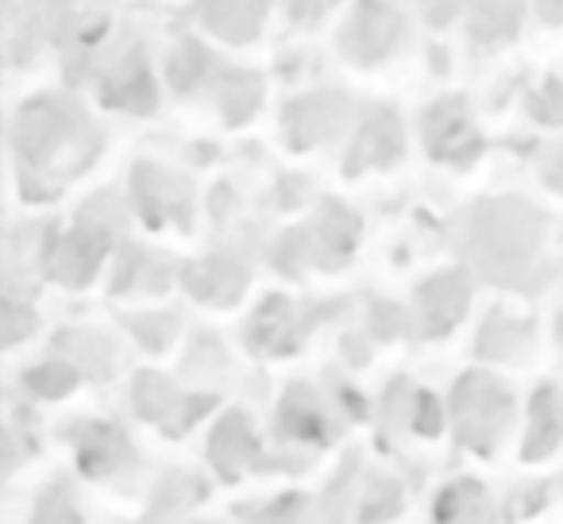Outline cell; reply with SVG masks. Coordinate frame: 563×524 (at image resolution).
I'll list each match as a JSON object with an SVG mask.
<instances>
[{
	"label": "cell",
	"mask_w": 563,
	"mask_h": 524,
	"mask_svg": "<svg viewBox=\"0 0 563 524\" xmlns=\"http://www.w3.org/2000/svg\"><path fill=\"white\" fill-rule=\"evenodd\" d=\"M20 158H24L27 186L32 178H51V189L58 181L74 178L89 158L97 155V132L74 104L43 101L27 104L20 116Z\"/></svg>",
	"instance_id": "cell-1"
},
{
	"label": "cell",
	"mask_w": 563,
	"mask_h": 524,
	"mask_svg": "<svg viewBox=\"0 0 563 524\" xmlns=\"http://www.w3.org/2000/svg\"><path fill=\"white\" fill-rule=\"evenodd\" d=\"M540 243V216L517 201L486 204L475 220V258L490 278L509 286L525 282V270L532 267V250Z\"/></svg>",
	"instance_id": "cell-2"
},
{
	"label": "cell",
	"mask_w": 563,
	"mask_h": 524,
	"mask_svg": "<svg viewBox=\"0 0 563 524\" xmlns=\"http://www.w3.org/2000/svg\"><path fill=\"white\" fill-rule=\"evenodd\" d=\"M455 421H460V439L475 451H490L509 421V393L494 378L467 375L455 386Z\"/></svg>",
	"instance_id": "cell-3"
},
{
	"label": "cell",
	"mask_w": 563,
	"mask_h": 524,
	"mask_svg": "<svg viewBox=\"0 0 563 524\" xmlns=\"http://www.w3.org/2000/svg\"><path fill=\"white\" fill-rule=\"evenodd\" d=\"M104 243H109V232H104L101 224L89 227V220L78 224L70 235H63V239L55 243V250H51V275L70 286L89 282V275H93L104 255Z\"/></svg>",
	"instance_id": "cell-4"
},
{
	"label": "cell",
	"mask_w": 563,
	"mask_h": 524,
	"mask_svg": "<svg viewBox=\"0 0 563 524\" xmlns=\"http://www.w3.org/2000/svg\"><path fill=\"white\" fill-rule=\"evenodd\" d=\"M424 140H429V155H437V158L463 163V158L475 155L478 140H475V132H471L467 104L440 101L437 109H429V116H424Z\"/></svg>",
	"instance_id": "cell-5"
},
{
	"label": "cell",
	"mask_w": 563,
	"mask_h": 524,
	"mask_svg": "<svg viewBox=\"0 0 563 524\" xmlns=\"http://www.w3.org/2000/svg\"><path fill=\"white\" fill-rule=\"evenodd\" d=\"M286 124H290L294 147H309V143L324 140V135H332L344 124V97L321 93L309 97V101H298L290 109V116H286Z\"/></svg>",
	"instance_id": "cell-6"
},
{
	"label": "cell",
	"mask_w": 563,
	"mask_h": 524,
	"mask_svg": "<svg viewBox=\"0 0 563 524\" xmlns=\"http://www.w3.org/2000/svg\"><path fill=\"white\" fill-rule=\"evenodd\" d=\"M421 309H424V332L440 336V332L452 328L463 316V309H467V282H463V275L432 278L421 290Z\"/></svg>",
	"instance_id": "cell-7"
},
{
	"label": "cell",
	"mask_w": 563,
	"mask_h": 524,
	"mask_svg": "<svg viewBox=\"0 0 563 524\" xmlns=\"http://www.w3.org/2000/svg\"><path fill=\"white\" fill-rule=\"evenodd\" d=\"M135 197H140L151 224H163L166 216L189 220V204H186V197H181V186L166 178L163 170L140 166V174H135Z\"/></svg>",
	"instance_id": "cell-8"
},
{
	"label": "cell",
	"mask_w": 563,
	"mask_h": 524,
	"mask_svg": "<svg viewBox=\"0 0 563 524\" xmlns=\"http://www.w3.org/2000/svg\"><path fill=\"white\" fill-rule=\"evenodd\" d=\"M401 150V132H398V120L390 112H375L371 124L363 127L360 143H355V155L347 163V170H360V166H383L390 158H398Z\"/></svg>",
	"instance_id": "cell-9"
},
{
	"label": "cell",
	"mask_w": 563,
	"mask_h": 524,
	"mask_svg": "<svg viewBox=\"0 0 563 524\" xmlns=\"http://www.w3.org/2000/svg\"><path fill=\"white\" fill-rule=\"evenodd\" d=\"M560 436H563V398L552 386H544V390L537 393V401H532V424H529L525 455L537 459V455H544Z\"/></svg>",
	"instance_id": "cell-10"
},
{
	"label": "cell",
	"mask_w": 563,
	"mask_h": 524,
	"mask_svg": "<svg viewBox=\"0 0 563 524\" xmlns=\"http://www.w3.org/2000/svg\"><path fill=\"white\" fill-rule=\"evenodd\" d=\"M437 524H490V509L475 482H455L444 490L437 505Z\"/></svg>",
	"instance_id": "cell-11"
},
{
	"label": "cell",
	"mask_w": 563,
	"mask_h": 524,
	"mask_svg": "<svg viewBox=\"0 0 563 524\" xmlns=\"http://www.w3.org/2000/svg\"><path fill=\"white\" fill-rule=\"evenodd\" d=\"M186 282L201 301H232L243 286V270L224 263V258H209V263H201Z\"/></svg>",
	"instance_id": "cell-12"
},
{
	"label": "cell",
	"mask_w": 563,
	"mask_h": 524,
	"mask_svg": "<svg viewBox=\"0 0 563 524\" xmlns=\"http://www.w3.org/2000/svg\"><path fill=\"white\" fill-rule=\"evenodd\" d=\"M247 455H251V432H247V424H243V416L240 413L224 416V421L217 424V432H212V462L232 478Z\"/></svg>",
	"instance_id": "cell-13"
},
{
	"label": "cell",
	"mask_w": 563,
	"mask_h": 524,
	"mask_svg": "<svg viewBox=\"0 0 563 524\" xmlns=\"http://www.w3.org/2000/svg\"><path fill=\"white\" fill-rule=\"evenodd\" d=\"M352 239H355V220L347 216L344 209H329L321 216V224L309 232L313 255L321 258V263H336V258H344V250L352 247Z\"/></svg>",
	"instance_id": "cell-14"
},
{
	"label": "cell",
	"mask_w": 563,
	"mask_h": 524,
	"mask_svg": "<svg viewBox=\"0 0 563 524\" xmlns=\"http://www.w3.org/2000/svg\"><path fill=\"white\" fill-rule=\"evenodd\" d=\"M124 451H128V444L112 428L97 424V428L81 432V467H86L89 475H104L112 462L124 459Z\"/></svg>",
	"instance_id": "cell-15"
},
{
	"label": "cell",
	"mask_w": 563,
	"mask_h": 524,
	"mask_svg": "<svg viewBox=\"0 0 563 524\" xmlns=\"http://www.w3.org/2000/svg\"><path fill=\"white\" fill-rule=\"evenodd\" d=\"M286 332H290V309H286V301L271 298L251 324V344L266 347V352H282V347H290Z\"/></svg>",
	"instance_id": "cell-16"
},
{
	"label": "cell",
	"mask_w": 563,
	"mask_h": 524,
	"mask_svg": "<svg viewBox=\"0 0 563 524\" xmlns=\"http://www.w3.org/2000/svg\"><path fill=\"white\" fill-rule=\"evenodd\" d=\"M104 101L124 104V109H135V112H147L151 104H155V89H151L147 70L140 66V58H135L132 70H124L117 81H109V89H104Z\"/></svg>",
	"instance_id": "cell-17"
},
{
	"label": "cell",
	"mask_w": 563,
	"mask_h": 524,
	"mask_svg": "<svg viewBox=\"0 0 563 524\" xmlns=\"http://www.w3.org/2000/svg\"><path fill=\"white\" fill-rule=\"evenodd\" d=\"M278 428L282 436H298V439H309V436H321V413L313 409V398L309 390H294L282 405V416H278Z\"/></svg>",
	"instance_id": "cell-18"
},
{
	"label": "cell",
	"mask_w": 563,
	"mask_h": 524,
	"mask_svg": "<svg viewBox=\"0 0 563 524\" xmlns=\"http://www.w3.org/2000/svg\"><path fill=\"white\" fill-rule=\"evenodd\" d=\"M394 32H398V24L386 20L383 12H363V20L355 24V32L347 35V43H352L360 58H378L386 47H390Z\"/></svg>",
	"instance_id": "cell-19"
},
{
	"label": "cell",
	"mask_w": 563,
	"mask_h": 524,
	"mask_svg": "<svg viewBox=\"0 0 563 524\" xmlns=\"http://www.w3.org/2000/svg\"><path fill=\"white\" fill-rule=\"evenodd\" d=\"M478 347H483L486 355H498V359H514V355H521L525 347H529V332H525L521 324L506 321V316H490Z\"/></svg>",
	"instance_id": "cell-20"
},
{
	"label": "cell",
	"mask_w": 563,
	"mask_h": 524,
	"mask_svg": "<svg viewBox=\"0 0 563 524\" xmlns=\"http://www.w3.org/2000/svg\"><path fill=\"white\" fill-rule=\"evenodd\" d=\"M209 27L240 43V40H251V35H255L258 20H255V12H251V9H212L209 12Z\"/></svg>",
	"instance_id": "cell-21"
},
{
	"label": "cell",
	"mask_w": 563,
	"mask_h": 524,
	"mask_svg": "<svg viewBox=\"0 0 563 524\" xmlns=\"http://www.w3.org/2000/svg\"><path fill=\"white\" fill-rule=\"evenodd\" d=\"M135 386H140V390H135V405H140V413L151 416V421L166 416V409H170V401H174L170 386H166L163 378H155V375H143Z\"/></svg>",
	"instance_id": "cell-22"
},
{
	"label": "cell",
	"mask_w": 563,
	"mask_h": 524,
	"mask_svg": "<svg viewBox=\"0 0 563 524\" xmlns=\"http://www.w3.org/2000/svg\"><path fill=\"white\" fill-rule=\"evenodd\" d=\"M70 386H74V370L66 367V363H47V367L27 375V390L43 393V398H58V393H66Z\"/></svg>",
	"instance_id": "cell-23"
},
{
	"label": "cell",
	"mask_w": 563,
	"mask_h": 524,
	"mask_svg": "<svg viewBox=\"0 0 563 524\" xmlns=\"http://www.w3.org/2000/svg\"><path fill=\"white\" fill-rule=\"evenodd\" d=\"M220 101H224L228 120L251 116V109H255V101H258V81L255 78H232V86H224V93H220Z\"/></svg>",
	"instance_id": "cell-24"
},
{
	"label": "cell",
	"mask_w": 563,
	"mask_h": 524,
	"mask_svg": "<svg viewBox=\"0 0 563 524\" xmlns=\"http://www.w3.org/2000/svg\"><path fill=\"white\" fill-rule=\"evenodd\" d=\"M205 70V55H201V47L197 43H186V47L174 55V63H170V78H174V86L178 89H189L197 81V74Z\"/></svg>",
	"instance_id": "cell-25"
},
{
	"label": "cell",
	"mask_w": 563,
	"mask_h": 524,
	"mask_svg": "<svg viewBox=\"0 0 563 524\" xmlns=\"http://www.w3.org/2000/svg\"><path fill=\"white\" fill-rule=\"evenodd\" d=\"M32 524H78V513H74L70 498L58 490H51L47 498L40 501V509H35Z\"/></svg>",
	"instance_id": "cell-26"
},
{
	"label": "cell",
	"mask_w": 563,
	"mask_h": 524,
	"mask_svg": "<svg viewBox=\"0 0 563 524\" xmlns=\"http://www.w3.org/2000/svg\"><path fill=\"white\" fill-rule=\"evenodd\" d=\"M398 501H401V490L394 482H378L375 490H371V498H367V513H363V521H386V516L398 509Z\"/></svg>",
	"instance_id": "cell-27"
},
{
	"label": "cell",
	"mask_w": 563,
	"mask_h": 524,
	"mask_svg": "<svg viewBox=\"0 0 563 524\" xmlns=\"http://www.w3.org/2000/svg\"><path fill=\"white\" fill-rule=\"evenodd\" d=\"M532 112H537V120H548V124L563 120V86L548 81V86L540 89L537 97H532Z\"/></svg>",
	"instance_id": "cell-28"
},
{
	"label": "cell",
	"mask_w": 563,
	"mask_h": 524,
	"mask_svg": "<svg viewBox=\"0 0 563 524\" xmlns=\"http://www.w3.org/2000/svg\"><path fill=\"white\" fill-rule=\"evenodd\" d=\"M413 421H417V432H424V436H437L440 413H437V401H432L429 393H417V413H413Z\"/></svg>",
	"instance_id": "cell-29"
},
{
	"label": "cell",
	"mask_w": 563,
	"mask_h": 524,
	"mask_svg": "<svg viewBox=\"0 0 563 524\" xmlns=\"http://www.w3.org/2000/svg\"><path fill=\"white\" fill-rule=\"evenodd\" d=\"M4 324H9V332H4V339H9V344H12V339H20L27 328H32L35 316H32V313H20L16 305H4Z\"/></svg>",
	"instance_id": "cell-30"
},
{
	"label": "cell",
	"mask_w": 563,
	"mask_h": 524,
	"mask_svg": "<svg viewBox=\"0 0 563 524\" xmlns=\"http://www.w3.org/2000/svg\"><path fill=\"white\" fill-rule=\"evenodd\" d=\"M560 344H563V321H560Z\"/></svg>",
	"instance_id": "cell-31"
}]
</instances>
